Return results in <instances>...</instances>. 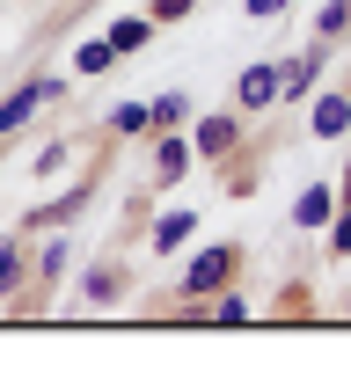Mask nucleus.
Masks as SVG:
<instances>
[{
	"label": "nucleus",
	"mask_w": 351,
	"mask_h": 365,
	"mask_svg": "<svg viewBox=\"0 0 351 365\" xmlns=\"http://www.w3.org/2000/svg\"><path fill=\"white\" fill-rule=\"evenodd\" d=\"M227 278H234V249H205V256L190 263L183 285H190V292H213V285H227Z\"/></svg>",
	"instance_id": "nucleus-1"
},
{
	"label": "nucleus",
	"mask_w": 351,
	"mask_h": 365,
	"mask_svg": "<svg viewBox=\"0 0 351 365\" xmlns=\"http://www.w3.org/2000/svg\"><path fill=\"white\" fill-rule=\"evenodd\" d=\"M44 96H58V81H29V88H22V96H8V103H0V132H15V125H22V117H29V110H37Z\"/></svg>",
	"instance_id": "nucleus-2"
},
{
	"label": "nucleus",
	"mask_w": 351,
	"mask_h": 365,
	"mask_svg": "<svg viewBox=\"0 0 351 365\" xmlns=\"http://www.w3.org/2000/svg\"><path fill=\"white\" fill-rule=\"evenodd\" d=\"M322 73V51H300V58H285L278 66V96H307V81Z\"/></svg>",
	"instance_id": "nucleus-3"
},
{
	"label": "nucleus",
	"mask_w": 351,
	"mask_h": 365,
	"mask_svg": "<svg viewBox=\"0 0 351 365\" xmlns=\"http://www.w3.org/2000/svg\"><path fill=\"white\" fill-rule=\"evenodd\" d=\"M271 96H278V66H249V73H242V103H249V110H263Z\"/></svg>",
	"instance_id": "nucleus-4"
},
{
	"label": "nucleus",
	"mask_w": 351,
	"mask_h": 365,
	"mask_svg": "<svg viewBox=\"0 0 351 365\" xmlns=\"http://www.w3.org/2000/svg\"><path fill=\"white\" fill-rule=\"evenodd\" d=\"M344 125H351V103H344V96H330V103H315V132H322V139H337Z\"/></svg>",
	"instance_id": "nucleus-5"
},
{
	"label": "nucleus",
	"mask_w": 351,
	"mask_h": 365,
	"mask_svg": "<svg viewBox=\"0 0 351 365\" xmlns=\"http://www.w3.org/2000/svg\"><path fill=\"white\" fill-rule=\"evenodd\" d=\"M198 146H205V154H227V146H234V117H205V125H198Z\"/></svg>",
	"instance_id": "nucleus-6"
},
{
	"label": "nucleus",
	"mask_w": 351,
	"mask_h": 365,
	"mask_svg": "<svg viewBox=\"0 0 351 365\" xmlns=\"http://www.w3.org/2000/svg\"><path fill=\"white\" fill-rule=\"evenodd\" d=\"M146 37H154V22H117L110 29V51H139Z\"/></svg>",
	"instance_id": "nucleus-7"
},
{
	"label": "nucleus",
	"mask_w": 351,
	"mask_h": 365,
	"mask_svg": "<svg viewBox=\"0 0 351 365\" xmlns=\"http://www.w3.org/2000/svg\"><path fill=\"white\" fill-rule=\"evenodd\" d=\"M15 285H22V249L0 241V292H15Z\"/></svg>",
	"instance_id": "nucleus-8"
},
{
	"label": "nucleus",
	"mask_w": 351,
	"mask_h": 365,
	"mask_svg": "<svg viewBox=\"0 0 351 365\" xmlns=\"http://www.w3.org/2000/svg\"><path fill=\"white\" fill-rule=\"evenodd\" d=\"M110 58H117V51H110V37H103V44H81V51H73V66H81V73H103Z\"/></svg>",
	"instance_id": "nucleus-9"
},
{
	"label": "nucleus",
	"mask_w": 351,
	"mask_h": 365,
	"mask_svg": "<svg viewBox=\"0 0 351 365\" xmlns=\"http://www.w3.org/2000/svg\"><path fill=\"white\" fill-rule=\"evenodd\" d=\"M190 234V212H168V220L154 227V241H161V249H176V241H183Z\"/></svg>",
	"instance_id": "nucleus-10"
},
{
	"label": "nucleus",
	"mask_w": 351,
	"mask_h": 365,
	"mask_svg": "<svg viewBox=\"0 0 351 365\" xmlns=\"http://www.w3.org/2000/svg\"><path fill=\"white\" fill-rule=\"evenodd\" d=\"M315 29H322V37H344V29H351V8H344V0H330V8H322V22H315Z\"/></svg>",
	"instance_id": "nucleus-11"
},
{
	"label": "nucleus",
	"mask_w": 351,
	"mask_h": 365,
	"mask_svg": "<svg viewBox=\"0 0 351 365\" xmlns=\"http://www.w3.org/2000/svg\"><path fill=\"white\" fill-rule=\"evenodd\" d=\"M322 220H330V190H307L300 197V227H322Z\"/></svg>",
	"instance_id": "nucleus-12"
},
{
	"label": "nucleus",
	"mask_w": 351,
	"mask_h": 365,
	"mask_svg": "<svg viewBox=\"0 0 351 365\" xmlns=\"http://www.w3.org/2000/svg\"><path fill=\"white\" fill-rule=\"evenodd\" d=\"M183 168H190V146L168 139V146H161V175H183Z\"/></svg>",
	"instance_id": "nucleus-13"
},
{
	"label": "nucleus",
	"mask_w": 351,
	"mask_h": 365,
	"mask_svg": "<svg viewBox=\"0 0 351 365\" xmlns=\"http://www.w3.org/2000/svg\"><path fill=\"white\" fill-rule=\"evenodd\" d=\"M146 125H154V110H139V103L117 110V132H146Z\"/></svg>",
	"instance_id": "nucleus-14"
},
{
	"label": "nucleus",
	"mask_w": 351,
	"mask_h": 365,
	"mask_svg": "<svg viewBox=\"0 0 351 365\" xmlns=\"http://www.w3.org/2000/svg\"><path fill=\"white\" fill-rule=\"evenodd\" d=\"M73 212H81V197H58V205L37 212V227H58V220H73Z\"/></svg>",
	"instance_id": "nucleus-15"
},
{
	"label": "nucleus",
	"mask_w": 351,
	"mask_h": 365,
	"mask_svg": "<svg viewBox=\"0 0 351 365\" xmlns=\"http://www.w3.org/2000/svg\"><path fill=\"white\" fill-rule=\"evenodd\" d=\"M213 322H249V307H242V292H227L220 307H213Z\"/></svg>",
	"instance_id": "nucleus-16"
},
{
	"label": "nucleus",
	"mask_w": 351,
	"mask_h": 365,
	"mask_svg": "<svg viewBox=\"0 0 351 365\" xmlns=\"http://www.w3.org/2000/svg\"><path fill=\"white\" fill-rule=\"evenodd\" d=\"M117 285H125V278H117V270H96V278H88V299H110Z\"/></svg>",
	"instance_id": "nucleus-17"
},
{
	"label": "nucleus",
	"mask_w": 351,
	"mask_h": 365,
	"mask_svg": "<svg viewBox=\"0 0 351 365\" xmlns=\"http://www.w3.org/2000/svg\"><path fill=\"white\" fill-rule=\"evenodd\" d=\"M198 0H154V22H176V15H190Z\"/></svg>",
	"instance_id": "nucleus-18"
},
{
	"label": "nucleus",
	"mask_w": 351,
	"mask_h": 365,
	"mask_svg": "<svg viewBox=\"0 0 351 365\" xmlns=\"http://www.w3.org/2000/svg\"><path fill=\"white\" fill-rule=\"evenodd\" d=\"M330 241H337V249L351 256V212H344V220H337V234H330Z\"/></svg>",
	"instance_id": "nucleus-19"
},
{
	"label": "nucleus",
	"mask_w": 351,
	"mask_h": 365,
	"mask_svg": "<svg viewBox=\"0 0 351 365\" xmlns=\"http://www.w3.org/2000/svg\"><path fill=\"white\" fill-rule=\"evenodd\" d=\"M285 8V0H249V15H278Z\"/></svg>",
	"instance_id": "nucleus-20"
}]
</instances>
